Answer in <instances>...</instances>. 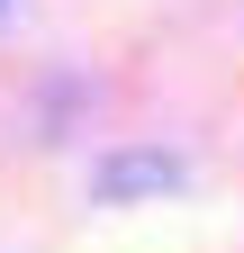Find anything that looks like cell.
<instances>
[{
  "label": "cell",
  "mask_w": 244,
  "mask_h": 253,
  "mask_svg": "<svg viewBox=\"0 0 244 253\" xmlns=\"http://www.w3.org/2000/svg\"><path fill=\"white\" fill-rule=\"evenodd\" d=\"M163 181H172V163H109V172H100L109 199H127V190H163Z\"/></svg>",
  "instance_id": "6da1fadb"
}]
</instances>
